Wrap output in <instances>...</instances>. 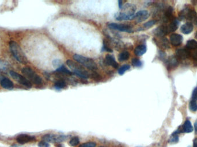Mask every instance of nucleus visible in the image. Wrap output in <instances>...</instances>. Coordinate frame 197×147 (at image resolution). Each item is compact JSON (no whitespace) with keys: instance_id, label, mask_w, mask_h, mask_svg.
<instances>
[{"instance_id":"10","label":"nucleus","mask_w":197,"mask_h":147,"mask_svg":"<svg viewBox=\"0 0 197 147\" xmlns=\"http://www.w3.org/2000/svg\"><path fill=\"white\" fill-rule=\"evenodd\" d=\"M35 138L26 134H21L16 137V141L20 144H24L26 143L34 141Z\"/></svg>"},{"instance_id":"13","label":"nucleus","mask_w":197,"mask_h":147,"mask_svg":"<svg viewBox=\"0 0 197 147\" xmlns=\"http://www.w3.org/2000/svg\"><path fill=\"white\" fill-rule=\"evenodd\" d=\"M182 36L179 34H173L170 36V43L174 46H178L182 44Z\"/></svg>"},{"instance_id":"43","label":"nucleus","mask_w":197,"mask_h":147,"mask_svg":"<svg viewBox=\"0 0 197 147\" xmlns=\"http://www.w3.org/2000/svg\"><path fill=\"white\" fill-rule=\"evenodd\" d=\"M57 147H62V146L61 145H58L57 146Z\"/></svg>"},{"instance_id":"39","label":"nucleus","mask_w":197,"mask_h":147,"mask_svg":"<svg viewBox=\"0 0 197 147\" xmlns=\"http://www.w3.org/2000/svg\"><path fill=\"white\" fill-rule=\"evenodd\" d=\"M194 127H195V133L197 134V121H195V123L194 124Z\"/></svg>"},{"instance_id":"17","label":"nucleus","mask_w":197,"mask_h":147,"mask_svg":"<svg viewBox=\"0 0 197 147\" xmlns=\"http://www.w3.org/2000/svg\"><path fill=\"white\" fill-rule=\"evenodd\" d=\"M179 25V22L177 19H173V20H171V23L168 25H166L167 29L168 34L175 32L176 30H177Z\"/></svg>"},{"instance_id":"5","label":"nucleus","mask_w":197,"mask_h":147,"mask_svg":"<svg viewBox=\"0 0 197 147\" xmlns=\"http://www.w3.org/2000/svg\"><path fill=\"white\" fill-rule=\"evenodd\" d=\"M21 73L31 84L32 83L38 86L42 85L43 84L42 79L31 68L28 67H24L21 70Z\"/></svg>"},{"instance_id":"14","label":"nucleus","mask_w":197,"mask_h":147,"mask_svg":"<svg viewBox=\"0 0 197 147\" xmlns=\"http://www.w3.org/2000/svg\"><path fill=\"white\" fill-rule=\"evenodd\" d=\"M1 86L5 89L12 90L14 88V84L9 79L7 78H2L0 81Z\"/></svg>"},{"instance_id":"36","label":"nucleus","mask_w":197,"mask_h":147,"mask_svg":"<svg viewBox=\"0 0 197 147\" xmlns=\"http://www.w3.org/2000/svg\"><path fill=\"white\" fill-rule=\"evenodd\" d=\"M53 63L55 67H57V69L60 67L61 66H62V65H61V61L59 60H55L53 62Z\"/></svg>"},{"instance_id":"41","label":"nucleus","mask_w":197,"mask_h":147,"mask_svg":"<svg viewBox=\"0 0 197 147\" xmlns=\"http://www.w3.org/2000/svg\"><path fill=\"white\" fill-rule=\"evenodd\" d=\"M194 23H195V24L196 25V26L197 27V17L195 20L194 21Z\"/></svg>"},{"instance_id":"23","label":"nucleus","mask_w":197,"mask_h":147,"mask_svg":"<svg viewBox=\"0 0 197 147\" xmlns=\"http://www.w3.org/2000/svg\"><path fill=\"white\" fill-rule=\"evenodd\" d=\"M67 84L66 81L64 79H59L55 82V88L57 89H61L66 88Z\"/></svg>"},{"instance_id":"21","label":"nucleus","mask_w":197,"mask_h":147,"mask_svg":"<svg viewBox=\"0 0 197 147\" xmlns=\"http://www.w3.org/2000/svg\"><path fill=\"white\" fill-rule=\"evenodd\" d=\"M130 58V53L128 51H124L121 52L118 56V60L119 62H123L128 60Z\"/></svg>"},{"instance_id":"32","label":"nucleus","mask_w":197,"mask_h":147,"mask_svg":"<svg viewBox=\"0 0 197 147\" xmlns=\"http://www.w3.org/2000/svg\"><path fill=\"white\" fill-rule=\"evenodd\" d=\"M96 145V142H87L81 144L79 147H95Z\"/></svg>"},{"instance_id":"25","label":"nucleus","mask_w":197,"mask_h":147,"mask_svg":"<svg viewBox=\"0 0 197 147\" xmlns=\"http://www.w3.org/2000/svg\"><path fill=\"white\" fill-rule=\"evenodd\" d=\"M56 71L59 73L66 74V75H71L72 74V73L70 71H69V70L66 69L64 66H63V65L61 66L59 68L57 69Z\"/></svg>"},{"instance_id":"42","label":"nucleus","mask_w":197,"mask_h":147,"mask_svg":"<svg viewBox=\"0 0 197 147\" xmlns=\"http://www.w3.org/2000/svg\"><path fill=\"white\" fill-rule=\"evenodd\" d=\"M195 38L197 39V31L196 32V33H195Z\"/></svg>"},{"instance_id":"2","label":"nucleus","mask_w":197,"mask_h":147,"mask_svg":"<svg viewBox=\"0 0 197 147\" xmlns=\"http://www.w3.org/2000/svg\"><path fill=\"white\" fill-rule=\"evenodd\" d=\"M9 49L11 54L15 59H16L17 61L23 64L27 63L28 60L24 53L23 52L20 45L16 41H10L9 43Z\"/></svg>"},{"instance_id":"22","label":"nucleus","mask_w":197,"mask_h":147,"mask_svg":"<svg viewBox=\"0 0 197 147\" xmlns=\"http://www.w3.org/2000/svg\"><path fill=\"white\" fill-rule=\"evenodd\" d=\"M156 23H157L156 20H151V21H148L147 23H145L141 27H140V28L139 29V30H148L149 28H150L151 27H153V25L156 24Z\"/></svg>"},{"instance_id":"26","label":"nucleus","mask_w":197,"mask_h":147,"mask_svg":"<svg viewBox=\"0 0 197 147\" xmlns=\"http://www.w3.org/2000/svg\"><path fill=\"white\" fill-rule=\"evenodd\" d=\"M173 8L171 6H169L165 10L164 13V19L165 20H169L173 17Z\"/></svg>"},{"instance_id":"1","label":"nucleus","mask_w":197,"mask_h":147,"mask_svg":"<svg viewBox=\"0 0 197 147\" xmlns=\"http://www.w3.org/2000/svg\"><path fill=\"white\" fill-rule=\"evenodd\" d=\"M136 6L131 3H126L121 9V12L116 17L118 21H127L133 20L136 11Z\"/></svg>"},{"instance_id":"19","label":"nucleus","mask_w":197,"mask_h":147,"mask_svg":"<svg viewBox=\"0 0 197 147\" xmlns=\"http://www.w3.org/2000/svg\"><path fill=\"white\" fill-rule=\"evenodd\" d=\"M194 29V27L192 23H186V24L183 25L181 27V32L184 34H190Z\"/></svg>"},{"instance_id":"15","label":"nucleus","mask_w":197,"mask_h":147,"mask_svg":"<svg viewBox=\"0 0 197 147\" xmlns=\"http://www.w3.org/2000/svg\"><path fill=\"white\" fill-rule=\"evenodd\" d=\"M179 128L180 130L181 133H191L193 131L192 124L188 120H187L183 124L182 126L180 127Z\"/></svg>"},{"instance_id":"4","label":"nucleus","mask_w":197,"mask_h":147,"mask_svg":"<svg viewBox=\"0 0 197 147\" xmlns=\"http://www.w3.org/2000/svg\"><path fill=\"white\" fill-rule=\"evenodd\" d=\"M73 59L78 63L90 70L95 71L98 69L97 64L91 58L84 56L79 54H74L73 55Z\"/></svg>"},{"instance_id":"16","label":"nucleus","mask_w":197,"mask_h":147,"mask_svg":"<svg viewBox=\"0 0 197 147\" xmlns=\"http://www.w3.org/2000/svg\"><path fill=\"white\" fill-rule=\"evenodd\" d=\"M106 63L108 65L114 69H117L118 67V64L117 63L116 60L113 55H107L106 57Z\"/></svg>"},{"instance_id":"12","label":"nucleus","mask_w":197,"mask_h":147,"mask_svg":"<svg viewBox=\"0 0 197 147\" xmlns=\"http://www.w3.org/2000/svg\"><path fill=\"white\" fill-rule=\"evenodd\" d=\"M176 55L177 59L184 60L190 56L191 53L188 49H179L176 52Z\"/></svg>"},{"instance_id":"11","label":"nucleus","mask_w":197,"mask_h":147,"mask_svg":"<svg viewBox=\"0 0 197 147\" xmlns=\"http://www.w3.org/2000/svg\"><path fill=\"white\" fill-rule=\"evenodd\" d=\"M153 40L155 43L157 44L160 48L162 49H167L169 48V41L166 38L162 37V38H155Z\"/></svg>"},{"instance_id":"40","label":"nucleus","mask_w":197,"mask_h":147,"mask_svg":"<svg viewBox=\"0 0 197 147\" xmlns=\"http://www.w3.org/2000/svg\"><path fill=\"white\" fill-rule=\"evenodd\" d=\"M10 147H21L20 145H18L17 144H13L12 145H11Z\"/></svg>"},{"instance_id":"7","label":"nucleus","mask_w":197,"mask_h":147,"mask_svg":"<svg viewBox=\"0 0 197 147\" xmlns=\"http://www.w3.org/2000/svg\"><path fill=\"white\" fill-rule=\"evenodd\" d=\"M68 136L62 135V134H46L42 137L43 141L47 142H63L67 140L68 138Z\"/></svg>"},{"instance_id":"3","label":"nucleus","mask_w":197,"mask_h":147,"mask_svg":"<svg viewBox=\"0 0 197 147\" xmlns=\"http://www.w3.org/2000/svg\"><path fill=\"white\" fill-rule=\"evenodd\" d=\"M66 64L72 71V73L76 74L83 79H88L89 77V74L81 64L76 63L71 60H68Z\"/></svg>"},{"instance_id":"6","label":"nucleus","mask_w":197,"mask_h":147,"mask_svg":"<svg viewBox=\"0 0 197 147\" xmlns=\"http://www.w3.org/2000/svg\"><path fill=\"white\" fill-rule=\"evenodd\" d=\"M11 77L16 81L17 83L24 86L27 88H31L32 86V84L31 82L29 81L24 76H23L15 72L14 71H10L9 72Z\"/></svg>"},{"instance_id":"28","label":"nucleus","mask_w":197,"mask_h":147,"mask_svg":"<svg viewBox=\"0 0 197 147\" xmlns=\"http://www.w3.org/2000/svg\"><path fill=\"white\" fill-rule=\"evenodd\" d=\"M130 68V66L128 65V64H125L122 66V67H121L118 70V73L119 75H122L124 74V73L126 71L128 70Z\"/></svg>"},{"instance_id":"27","label":"nucleus","mask_w":197,"mask_h":147,"mask_svg":"<svg viewBox=\"0 0 197 147\" xmlns=\"http://www.w3.org/2000/svg\"><path fill=\"white\" fill-rule=\"evenodd\" d=\"M179 133L177 132V131L173 133L172 135L171 136L170 138H169V142L171 143H177L179 142Z\"/></svg>"},{"instance_id":"31","label":"nucleus","mask_w":197,"mask_h":147,"mask_svg":"<svg viewBox=\"0 0 197 147\" xmlns=\"http://www.w3.org/2000/svg\"><path fill=\"white\" fill-rule=\"evenodd\" d=\"M132 64L133 67H138L142 66V62L139 59H137V58H133L132 62Z\"/></svg>"},{"instance_id":"30","label":"nucleus","mask_w":197,"mask_h":147,"mask_svg":"<svg viewBox=\"0 0 197 147\" xmlns=\"http://www.w3.org/2000/svg\"><path fill=\"white\" fill-rule=\"evenodd\" d=\"M189 108L191 112H196L197 110V103L196 101L192 100L189 104Z\"/></svg>"},{"instance_id":"35","label":"nucleus","mask_w":197,"mask_h":147,"mask_svg":"<svg viewBox=\"0 0 197 147\" xmlns=\"http://www.w3.org/2000/svg\"><path fill=\"white\" fill-rule=\"evenodd\" d=\"M192 100H194V101L197 100V87L194 88V90L192 91Z\"/></svg>"},{"instance_id":"37","label":"nucleus","mask_w":197,"mask_h":147,"mask_svg":"<svg viewBox=\"0 0 197 147\" xmlns=\"http://www.w3.org/2000/svg\"><path fill=\"white\" fill-rule=\"evenodd\" d=\"M122 4H123V2H122V1H118L119 8L120 9H121V8H122V6H123V5H122Z\"/></svg>"},{"instance_id":"20","label":"nucleus","mask_w":197,"mask_h":147,"mask_svg":"<svg viewBox=\"0 0 197 147\" xmlns=\"http://www.w3.org/2000/svg\"><path fill=\"white\" fill-rule=\"evenodd\" d=\"M178 63V59L176 56H171L167 60V65L169 69L177 67Z\"/></svg>"},{"instance_id":"33","label":"nucleus","mask_w":197,"mask_h":147,"mask_svg":"<svg viewBox=\"0 0 197 147\" xmlns=\"http://www.w3.org/2000/svg\"><path fill=\"white\" fill-rule=\"evenodd\" d=\"M103 51H107V52H112L113 51L112 49H111L110 47H109V45L107 44V43L104 41L103 42Z\"/></svg>"},{"instance_id":"9","label":"nucleus","mask_w":197,"mask_h":147,"mask_svg":"<svg viewBox=\"0 0 197 147\" xmlns=\"http://www.w3.org/2000/svg\"><path fill=\"white\" fill-rule=\"evenodd\" d=\"M150 16V14L147 10H140L135 13L133 17V20H136L138 23H141L143 21L147 20Z\"/></svg>"},{"instance_id":"24","label":"nucleus","mask_w":197,"mask_h":147,"mask_svg":"<svg viewBox=\"0 0 197 147\" xmlns=\"http://www.w3.org/2000/svg\"><path fill=\"white\" fill-rule=\"evenodd\" d=\"M186 46L188 49H197V41L195 40H188Z\"/></svg>"},{"instance_id":"29","label":"nucleus","mask_w":197,"mask_h":147,"mask_svg":"<svg viewBox=\"0 0 197 147\" xmlns=\"http://www.w3.org/2000/svg\"><path fill=\"white\" fill-rule=\"evenodd\" d=\"M80 142L79 137H73L70 140L69 142V144L72 146V147H76L77 146Z\"/></svg>"},{"instance_id":"34","label":"nucleus","mask_w":197,"mask_h":147,"mask_svg":"<svg viewBox=\"0 0 197 147\" xmlns=\"http://www.w3.org/2000/svg\"><path fill=\"white\" fill-rule=\"evenodd\" d=\"M50 144L49 142H46L44 141H41L38 144V147H50Z\"/></svg>"},{"instance_id":"18","label":"nucleus","mask_w":197,"mask_h":147,"mask_svg":"<svg viewBox=\"0 0 197 147\" xmlns=\"http://www.w3.org/2000/svg\"><path fill=\"white\" fill-rule=\"evenodd\" d=\"M147 46L145 44H140L134 49V54L137 56H141L147 52Z\"/></svg>"},{"instance_id":"38","label":"nucleus","mask_w":197,"mask_h":147,"mask_svg":"<svg viewBox=\"0 0 197 147\" xmlns=\"http://www.w3.org/2000/svg\"><path fill=\"white\" fill-rule=\"evenodd\" d=\"M193 147H197V138H195L194 140V142H193Z\"/></svg>"},{"instance_id":"44","label":"nucleus","mask_w":197,"mask_h":147,"mask_svg":"<svg viewBox=\"0 0 197 147\" xmlns=\"http://www.w3.org/2000/svg\"></svg>"},{"instance_id":"8","label":"nucleus","mask_w":197,"mask_h":147,"mask_svg":"<svg viewBox=\"0 0 197 147\" xmlns=\"http://www.w3.org/2000/svg\"><path fill=\"white\" fill-rule=\"evenodd\" d=\"M109 28L114 30H117L121 32H125L131 33L132 32V28L130 25L124 24H118L112 23L108 25Z\"/></svg>"}]
</instances>
